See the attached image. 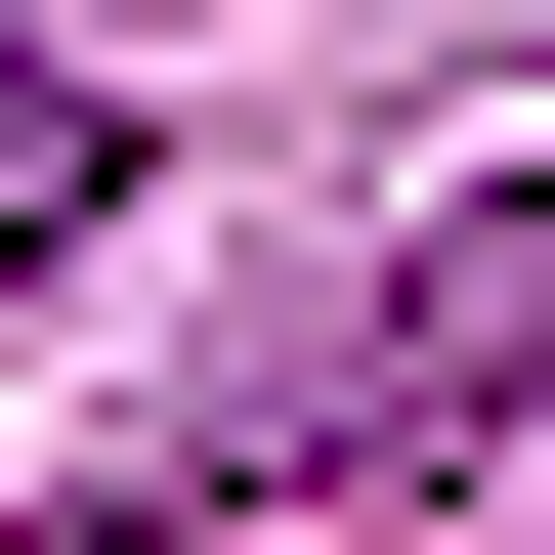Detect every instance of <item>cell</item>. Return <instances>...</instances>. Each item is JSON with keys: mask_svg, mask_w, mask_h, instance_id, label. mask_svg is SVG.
I'll return each instance as SVG.
<instances>
[{"mask_svg": "<svg viewBox=\"0 0 555 555\" xmlns=\"http://www.w3.org/2000/svg\"><path fill=\"white\" fill-rule=\"evenodd\" d=\"M513 427H555V129H513L470 214H427L385 299H343V385H299V470H513Z\"/></svg>", "mask_w": 555, "mask_h": 555, "instance_id": "6da1fadb", "label": "cell"}, {"mask_svg": "<svg viewBox=\"0 0 555 555\" xmlns=\"http://www.w3.org/2000/svg\"><path fill=\"white\" fill-rule=\"evenodd\" d=\"M86 214H129V86H43V43H0V299H43Z\"/></svg>", "mask_w": 555, "mask_h": 555, "instance_id": "7a4b0ae2", "label": "cell"}]
</instances>
